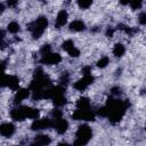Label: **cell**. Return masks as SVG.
Returning <instances> with one entry per match:
<instances>
[{"label":"cell","mask_w":146,"mask_h":146,"mask_svg":"<svg viewBox=\"0 0 146 146\" xmlns=\"http://www.w3.org/2000/svg\"><path fill=\"white\" fill-rule=\"evenodd\" d=\"M15 133V125L11 122H5L0 125V135L5 138H9Z\"/></svg>","instance_id":"obj_11"},{"label":"cell","mask_w":146,"mask_h":146,"mask_svg":"<svg viewBox=\"0 0 146 146\" xmlns=\"http://www.w3.org/2000/svg\"><path fill=\"white\" fill-rule=\"evenodd\" d=\"M40 115L38 108H32L29 106H17L10 111V117L14 121H24L25 119L35 120Z\"/></svg>","instance_id":"obj_2"},{"label":"cell","mask_w":146,"mask_h":146,"mask_svg":"<svg viewBox=\"0 0 146 146\" xmlns=\"http://www.w3.org/2000/svg\"><path fill=\"white\" fill-rule=\"evenodd\" d=\"M75 47V44H74V41L73 40H71V39H68V40H65L63 43H62V49L63 50H65L66 52L67 51H70L72 48H74Z\"/></svg>","instance_id":"obj_21"},{"label":"cell","mask_w":146,"mask_h":146,"mask_svg":"<svg viewBox=\"0 0 146 146\" xmlns=\"http://www.w3.org/2000/svg\"><path fill=\"white\" fill-rule=\"evenodd\" d=\"M2 86L8 87L13 91H16L19 89V79L16 75H9V74H3L2 78Z\"/></svg>","instance_id":"obj_10"},{"label":"cell","mask_w":146,"mask_h":146,"mask_svg":"<svg viewBox=\"0 0 146 146\" xmlns=\"http://www.w3.org/2000/svg\"><path fill=\"white\" fill-rule=\"evenodd\" d=\"M67 21H68V14H67V11H66L65 9H62V10L58 11V14H57V16H56L55 26H56L57 29H60V27H63L64 25H66Z\"/></svg>","instance_id":"obj_12"},{"label":"cell","mask_w":146,"mask_h":146,"mask_svg":"<svg viewBox=\"0 0 146 146\" xmlns=\"http://www.w3.org/2000/svg\"><path fill=\"white\" fill-rule=\"evenodd\" d=\"M52 102H54V104H55L57 107L64 106V105L66 104V97L64 96V92H60V94L56 95V96L52 98Z\"/></svg>","instance_id":"obj_19"},{"label":"cell","mask_w":146,"mask_h":146,"mask_svg":"<svg viewBox=\"0 0 146 146\" xmlns=\"http://www.w3.org/2000/svg\"><path fill=\"white\" fill-rule=\"evenodd\" d=\"M113 33H114V30H113L112 27H108L107 31H106V35H107V36H112Z\"/></svg>","instance_id":"obj_30"},{"label":"cell","mask_w":146,"mask_h":146,"mask_svg":"<svg viewBox=\"0 0 146 146\" xmlns=\"http://www.w3.org/2000/svg\"><path fill=\"white\" fill-rule=\"evenodd\" d=\"M67 54H68V56H70V57L76 58V57H79V56H80V50H79L76 47H74V48H72L70 51H67Z\"/></svg>","instance_id":"obj_25"},{"label":"cell","mask_w":146,"mask_h":146,"mask_svg":"<svg viewBox=\"0 0 146 146\" xmlns=\"http://www.w3.org/2000/svg\"><path fill=\"white\" fill-rule=\"evenodd\" d=\"M54 127V120L52 119H35L33 120L32 124H31V129L32 130H43V129H49Z\"/></svg>","instance_id":"obj_8"},{"label":"cell","mask_w":146,"mask_h":146,"mask_svg":"<svg viewBox=\"0 0 146 146\" xmlns=\"http://www.w3.org/2000/svg\"><path fill=\"white\" fill-rule=\"evenodd\" d=\"M138 22L141 25H146V11H141L138 15Z\"/></svg>","instance_id":"obj_27"},{"label":"cell","mask_w":146,"mask_h":146,"mask_svg":"<svg viewBox=\"0 0 146 146\" xmlns=\"http://www.w3.org/2000/svg\"><path fill=\"white\" fill-rule=\"evenodd\" d=\"M108 64H110V58H108L107 56L100 57V58L98 59V62H97V66H98L99 68H105Z\"/></svg>","instance_id":"obj_22"},{"label":"cell","mask_w":146,"mask_h":146,"mask_svg":"<svg viewBox=\"0 0 146 146\" xmlns=\"http://www.w3.org/2000/svg\"><path fill=\"white\" fill-rule=\"evenodd\" d=\"M40 62L44 65H57L62 62V57L57 52H52V51H49L47 54H43L41 55V59Z\"/></svg>","instance_id":"obj_7"},{"label":"cell","mask_w":146,"mask_h":146,"mask_svg":"<svg viewBox=\"0 0 146 146\" xmlns=\"http://www.w3.org/2000/svg\"><path fill=\"white\" fill-rule=\"evenodd\" d=\"M124 52H125V47L122 43L117 42V43L114 44V47H113V55L115 57H122L124 55Z\"/></svg>","instance_id":"obj_18"},{"label":"cell","mask_w":146,"mask_h":146,"mask_svg":"<svg viewBox=\"0 0 146 146\" xmlns=\"http://www.w3.org/2000/svg\"><path fill=\"white\" fill-rule=\"evenodd\" d=\"M112 94L113 95H120V88H113L112 89Z\"/></svg>","instance_id":"obj_31"},{"label":"cell","mask_w":146,"mask_h":146,"mask_svg":"<svg viewBox=\"0 0 146 146\" xmlns=\"http://www.w3.org/2000/svg\"><path fill=\"white\" fill-rule=\"evenodd\" d=\"M68 27H70L71 31H74V32H82V31L86 30V24H84V22L81 21V19H74V21H72V22L70 23Z\"/></svg>","instance_id":"obj_15"},{"label":"cell","mask_w":146,"mask_h":146,"mask_svg":"<svg viewBox=\"0 0 146 146\" xmlns=\"http://www.w3.org/2000/svg\"><path fill=\"white\" fill-rule=\"evenodd\" d=\"M54 129L59 133L63 135L67 131L68 129V122L65 119H58V120H54Z\"/></svg>","instance_id":"obj_14"},{"label":"cell","mask_w":146,"mask_h":146,"mask_svg":"<svg viewBox=\"0 0 146 146\" xmlns=\"http://www.w3.org/2000/svg\"><path fill=\"white\" fill-rule=\"evenodd\" d=\"M7 31H8L9 33H11V34L18 33V32L21 31V25H19V23H17L16 21H13V22L8 23V25H7Z\"/></svg>","instance_id":"obj_20"},{"label":"cell","mask_w":146,"mask_h":146,"mask_svg":"<svg viewBox=\"0 0 146 146\" xmlns=\"http://www.w3.org/2000/svg\"><path fill=\"white\" fill-rule=\"evenodd\" d=\"M105 108H106V117L112 123H116V122L121 121V119L125 114L128 104H127V102H123L121 99L111 98L107 100Z\"/></svg>","instance_id":"obj_1"},{"label":"cell","mask_w":146,"mask_h":146,"mask_svg":"<svg viewBox=\"0 0 146 146\" xmlns=\"http://www.w3.org/2000/svg\"><path fill=\"white\" fill-rule=\"evenodd\" d=\"M94 80L95 79H94V76L91 74H86L81 79H79L76 82L73 83V88L75 90H78V91H83L94 82Z\"/></svg>","instance_id":"obj_9"},{"label":"cell","mask_w":146,"mask_h":146,"mask_svg":"<svg viewBox=\"0 0 146 146\" xmlns=\"http://www.w3.org/2000/svg\"><path fill=\"white\" fill-rule=\"evenodd\" d=\"M49 51H51V48H50L49 44H43V46L41 47V49H40V54H41V55L47 54V52H49Z\"/></svg>","instance_id":"obj_29"},{"label":"cell","mask_w":146,"mask_h":146,"mask_svg":"<svg viewBox=\"0 0 146 146\" xmlns=\"http://www.w3.org/2000/svg\"><path fill=\"white\" fill-rule=\"evenodd\" d=\"M121 5H129L130 3V0H120Z\"/></svg>","instance_id":"obj_32"},{"label":"cell","mask_w":146,"mask_h":146,"mask_svg":"<svg viewBox=\"0 0 146 146\" xmlns=\"http://www.w3.org/2000/svg\"><path fill=\"white\" fill-rule=\"evenodd\" d=\"M76 108H80V110H88L90 108V100L87 98V97H81L76 100Z\"/></svg>","instance_id":"obj_17"},{"label":"cell","mask_w":146,"mask_h":146,"mask_svg":"<svg viewBox=\"0 0 146 146\" xmlns=\"http://www.w3.org/2000/svg\"><path fill=\"white\" fill-rule=\"evenodd\" d=\"M96 117V113L92 112L90 108L88 110H80L76 108L73 114H72V119L73 120H82V121H94Z\"/></svg>","instance_id":"obj_6"},{"label":"cell","mask_w":146,"mask_h":146,"mask_svg":"<svg viewBox=\"0 0 146 146\" xmlns=\"http://www.w3.org/2000/svg\"><path fill=\"white\" fill-rule=\"evenodd\" d=\"M30 92H32V91L30 90V88H29V89L23 88V89L16 90V94H15V97H14V103H15L16 105H19L23 100H25L26 98L30 97Z\"/></svg>","instance_id":"obj_13"},{"label":"cell","mask_w":146,"mask_h":146,"mask_svg":"<svg viewBox=\"0 0 146 146\" xmlns=\"http://www.w3.org/2000/svg\"><path fill=\"white\" fill-rule=\"evenodd\" d=\"M62 117H63V113H62L60 110L56 108L51 112V119L52 120H58V119H62Z\"/></svg>","instance_id":"obj_24"},{"label":"cell","mask_w":146,"mask_h":146,"mask_svg":"<svg viewBox=\"0 0 146 146\" xmlns=\"http://www.w3.org/2000/svg\"><path fill=\"white\" fill-rule=\"evenodd\" d=\"M51 143V138L48 136V135H36L34 137V140H33V144L35 145H48Z\"/></svg>","instance_id":"obj_16"},{"label":"cell","mask_w":146,"mask_h":146,"mask_svg":"<svg viewBox=\"0 0 146 146\" xmlns=\"http://www.w3.org/2000/svg\"><path fill=\"white\" fill-rule=\"evenodd\" d=\"M49 86H50V79H49V76L46 73H43L42 70L38 68L35 71V73H34L33 80H32V82L30 84V90L33 94H36V92L43 91Z\"/></svg>","instance_id":"obj_3"},{"label":"cell","mask_w":146,"mask_h":146,"mask_svg":"<svg viewBox=\"0 0 146 146\" xmlns=\"http://www.w3.org/2000/svg\"><path fill=\"white\" fill-rule=\"evenodd\" d=\"M92 3V0H78V6L81 9H88Z\"/></svg>","instance_id":"obj_23"},{"label":"cell","mask_w":146,"mask_h":146,"mask_svg":"<svg viewBox=\"0 0 146 146\" xmlns=\"http://www.w3.org/2000/svg\"><path fill=\"white\" fill-rule=\"evenodd\" d=\"M6 5L9 8H16L17 5H18V0H7L6 1Z\"/></svg>","instance_id":"obj_28"},{"label":"cell","mask_w":146,"mask_h":146,"mask_svg":"<svg viewBox=\"0 0 146 146\" xmlns=\"http://www.w3.org/2000/svg\"><path fill=\"white\" fill-rule=\"evenodd\" d=\"M68 81H70V75H68L67 72H64V73L62 74V76H60V84H62V86H65Z\"/></svg>","instance_id":"obj_26"},{"label":"cell","mask_w":146,"mask_h":146,"mask_svg":"<svg viewBox=\"0 0 146 146\" xmlns=\"http://www.w3.org/2000/svg\"><path fill=\"white\" fill-rule=\"evenodd\" d=\"M48 26V19L44 16H39L36 19L31 22L27 26L29 31L31 32V35L33 39H39L46 31Z\"/></svg>","instance_id":"obj_4"},{"label":"cell","mask_w":146,"mask_h":146,"mask_svg":"<svg viewBox=\"0 0 146 146\" xmlns=\"http://www.w3.org/2000/svg\"><path fill=\"white\" fill-rule=\"evenodd\" d=\"M92 137V129L88 124H81L79 125L76 132H75V140L74 145H87L89 140Z\"/></svg>","instance_id":"obj_5"}]
</instances>
